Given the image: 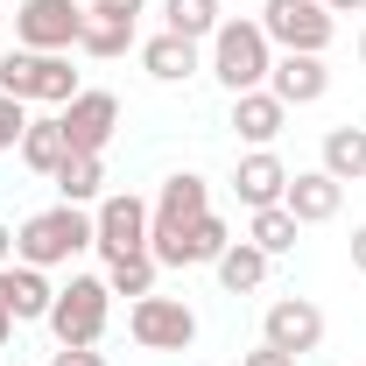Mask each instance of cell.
<instances>
[{
  "mask_svg": "<svg viewBox=\"0 0 366 366\" xmlns=\"http://www.w3.org/2000/svg\"><path fill=\"white\" fill-rule=\"evenodd\" d=\"M219 21H226V7H219V0H162V29L183 36V43H212V36H219Z\"/></svg>",
  "mask_w": 366,
  "mask_h": 366,
  "instance_id": "cell-22",
  "label": "cell"
},
{
  "mask_svg": "<svg viewBox=\"0 0 366 366\" xmlns=\"http://www.w3.org/2000/svg\"><path fill=\"white\" fill-rule=\"evenodd\" d=\"M282 204L296 212V226H324V219H338V204H345V183L324 177V169H296Z\"/></svg>",
  "mask_w": 366,
  "mask_h": 366,
  "instance_id": "cell-15",
  "label": "cell"
},
{
  "mask_svg": "<svg viewBox=\"0 0 366 366\" xmlns=\"http://www.w3.org/2000/svg\"><path fill=\"white\" fill-rule=\"evenodd\" d=\"M78 49H85V56H127V49H134V14H113L106 0H85Z\"/></svg>",
  "mask_w": 366,
  "mask_h": 366,
  "instance_id": "cell-16",
  "label": "cell"
},
{
  "mask_svg": "<svg viewBox=\"0 0 366 366\" xmlns=\"http://www.w3.org/2000/svg\"><path fill=\"white\" fill-rule=\"evenodd\" d=\"M14 261V226H0V268Z\"/></svg>",
  "mask_w": 366,
  "mask_h": 366,
  "instance_id": "cell-30",
  "label": "cell"
},
{
  "mask_svg": "<svg viewBox=\"0 0 366 366\" xmlns=\"http://www.w3.org/2000/svg\"><path fill=\"white\" fill-rule=\"evenodd\" d=\"M106 289L113 296H155V254H127V261H106Z\"/></svg>",
  "mask_w": 366,
  "mask_h": 366,
  "instance_id": "cell-25",
  "label": "cell"
},
{
  "mask_svg": "<svg viewBox=\"0 0 366 366\" xmlns=\"http://www.w3.org/2000/svg\"><path fill=\"white\" fill-rule=\"evenodd\" d=\"M148 219H155L148 197H134V190H106V197L92 204V247H99L106 261L148 254Z\"/></svg>",
  "mask_w": 366,
  "mask_h": 366,
  "instance_id": "cell-5",
  "label": "cell"
},
{
  "mask_svg": "<svg viewBox=\"0 0 366 366\" xmlns=\"http://www.w3.org/2000/svg\"><path fill=\"white\" fill-rule=\"evenodd\" d=\"M127 331H134L141 352H190L197 345V310L183 296H141L127 310Z\"/></svg>",
  "mask_w": 366,
  "mask_h": 366,
  "instance_id": "cell-7",
  "label": "cell"
},
{
  "mask_svg": "<svg viewBox=\"0 0 366 366\" xmlns=\"http://www.w3.org/2000/svg\"><path fill=\"white\" fill-rule=\"evenodd\" d=\"M106 310H113V289H106V274H71L64 289H56V303H49V331H56V345H99L106 338Z\"/></svg>",
  "mask_w": 366,
  "mask_h": 366,
  "instance_id": "cell-4",
  "label": "cell"
},
{
  "mask_svg": "<svg viewBox=\"0 0 366 366\" xmlns=\"http://www.w3.org/2000/svg\"><path fill=\"white\" fill-rule=\"evenodd\" d=\"M239 366H296V360H289V352H274V345H254Z\"/></svg>",
  "mask_w": 366,
  "mask_h": 366,
  "instance_id": "cell-28",
  "label": "cell"
},
{
  "mask_svg": "<svg viewBox=\"0 0 366 366\" xmlns=\"http://www.w3.org/2000/svg\"><path fill=\"white\" fill-rule=\"evenodd\" d=\"M78 29H85V0H21L14 7V43L21 49H78Z\"/></svg>",
  "mask_w": 366,
  "mask_h": 366,
  "instance_id": "cell-8",
  "label": "cell"
},
{
  "mask_svg": "<svg viewBox=\"0 0 366 366\" xmlns=\"http://www.w3.org/2000/svg\"><path fill=\"white\" fill-rule=\"evenodd\" d=\"M0 92L7 99H21V106H71L78 99V71H71V56L64 49H7L0 56Z\"/></svg>",
  "mask_w": 366,
  "mask_h": 366,
  "instance_id": "cell-3",
  "label": "cell"
},
{
  "mask_svg": "<svg viewBox=\"0 0 366 366\" xmlns=\"http://www.w3.org/2000/svg\"><path fill=\"white\" fill-rule=\"evenodd\" d=\"M49 303H56V289H49L43 268H21V261H7V268H0V310H7L14 324H43Z\"/></svg>",
  "mask_w": 366,
  "mask_h": 366,
  "instance_id": "cell-13",
  "label": "cell"
},
{
  "mask_svg": "<svg viewBox=\"0 0 366 366\" xmlns=\"http://www.w3.org/2000/svg\"><path fill=\"white\" fill-rule=\"evenodd\" d=\"M296 232H303V226H296V212H289V204H261V212L247 219V239H254L268 261H282V254L296 247Z\"/></svg>",
  "mask_w": 366,
  "mask_h": 366,
  "instance_id": "cell-24",
  "label": "cell"
},
{
  "mask_svg": "<svg viewBox=\"0 0 366 366\" xmlns=\"http://www.w3.org/2000/svg\"><path fill=\"white\" fill-rule=\"evenodd\" d=\"M282 127H289V106H282L268 85L261 92H232V134L247 141V148H274Z\"/></svg>",
  "mask_w": 366,
  "mask_h": 366,
  "instance_id": "cell-14",
  "label": "cell"
},
{
  "mask_svg": "<svg viewBox=\"0 0 366 366\" xmlns=\"http://www.w3.org/2000/svg\"><path fill=\"white\" fill-rule=\"evenodd\" d=\"M268 92L282 106H317L324 92H331V71H324V56H310V49H274Z\"/></svg>",
  "mask_w": 366,
  "mask_h": 366,
  "instance_id": "cell-11",
  "label": "cell"
},
{
  "mask_svg": "<svg viewBox=\"0 0 366 366\" xmlns=\"http://www.w3.org/2000/svg\"><path fill=\"white\" fill-rule=\"evenodd\" d=\"M226 247H232V226L219 219V212H204L197 226H183V239L169 247V261H162V268H212Z\"/></svg>",
  "mask_w": 366,
  "mask_h": 366,
  "instance_id": "cell-17",
  "label": "cell"
},
{
  "mask_svg": "<svg viewBox=\"0 0 366 366\" xmlns=\"http://www.w3.org/2000/svg\"><path fill=\"white\" fill-rule=\"evenodd\" d=\"M261 345L289 352V360L317 352V345H324V310L310 303V296H274L268 317H261Z\"/></svg>",
  "mask_w": 366,
  "mask_h": 366,
  "instance_id": "cell-10",
  "label": "cell"
},
{
  "mask_svg": "<svg viewBox=\"0 0 366 366\" xmlns=\"http://www.w3.org/2000/svg\"><path fill=\"white\" fill-rule=\"evenodd\" d=\"M7 345H14V317L0 310V352H7Z\"/></svg>",
  "mask_w": 366,
  "mask_h": 366,
  "instance_id": "cell-33",
  "label": "cell"
},
{
  "mask_svg": "<svg viewBox=\"0 0 366 366\" xmlns=\"http://www.w3.org/2000/svg\"><path fill=\"white\" fill-rule=\"evenodd\" d=\"M232 197H239L247 212H261V204H282V197H289V169H282V155H274V148H254V155H239V169H232Z\"/></svg>",
  "mask_w": 366,
  "mask_h": 366,
  "instance_id": "cell-12",
  "label": "cell"
},
{
  "mask_svg": "<svg viewBox=\"0 0 366 366\" xmlns=\"http://www.w3.org/2000/svg\"><path fill=\"white\" fill-rule=\"evenodd\" d=\"M212 78L226 92H261L268 85V71H274V43H268V29L261 21H247V14H226L219 21V36H212Z\"/></svg>",
  "mask_w": 366,
  "mask_h": 366,
  "instance_id": "cell-2",
  "label": "cell"
},
{
  "mask_svg": "<svg viewBox=\"0 0 366 366\" xmlns=\"http://www.w3.org/2000/svg\"><path fill=\"white\" fill-rule=\"evenodd\" d=\"M56 120H64L71 155H106V141L120 134V99H113V92H99V85H85L71 106H56Z\"/></svg>",
  "mask_w": 366,
  "mask_h": 366,
  "instance_id": "cell-9",
  "label": "cell"
},
{
  "mask_svg": "<svg viewBox=\"0 0 366 366\" xmlns=\"http://www.w3.org/2000/svg\"><path fill=\"white\" fill-rule=\"evenodd\" d=\"M141 71L155 78V85H183V78H197V43H183V36H148L141 43Z\"/></svg>",
  "mask_w": 366,
  "mask_h": 366,
  "instance_id": "cell-18",
  "label": "cell"
},
{
  "mask_svg": "<svg viewBox=\"0 0 366 366\" xmlns=\"http://www.w3.org/2000/svg\"><path fill=\"white\" fill-rule=\"evenodd\" d=\"M21 162L36 169V177H56L64 162H71V141H64V120L49 113V120H29V134H21Z\"/></svg>",
  "mask_w": 366,
  "mask_h": 366,
  "instance_id": "cell-21",
  "label": "cell"
},
{
  "mask_svg": "<svg viewBox=\"0 0 366 366\" xmlns=\"http://www.w3.org/2000/svg\"><path fill=\"white\" fill-rule=\"evenodd\" d=\"M106 7H113V14H141L148 0H106Z\"/></svg>",
  "mask_w": 366,
  "mask_h": 366,
  "instance_id": "cell-32",
  "label": "cell"
},
{
  "mask_svg": "<svg viewBox=\"0 0 366 366\" xmlns=\"http://www.w3.org/2000/svg\"><path fill=\"white\" fill-rule=\"evenodd\" d=\"M212 268H219V289H226V296H254V289L268 282V254H261L254 239H232Z\"/></svg>",
  "mask_w": 366,
  "mask_h": 366,
  "instance_id": "cell-19",
  "label": "cell"
},
{
  "mask_svg": "<svg viewBox=\"0 0 366 366\" xmlns=\"http://www.w3.org/2000/svg\"><path fill=\"white\" fill-rule=\"evenodd\" d=\"M317 169H324V177H338V183H360L366 177V127H331Z\"/></svg>",
  "mask_w": 366,
  "mask_h": 366,
  "instance_id": "cell-23",
  "label": "cell"
},
{
  "mask_svg": "<svg viewBox=\"0 0 366 366\" xmlns=\"http://www.w3.org/2000/svg\"><path fill=\"white\" fill-rule=\"evenodd\" d=\"M49 366H106V352H99V345H56Z\"/></svg>",
  "mask_w": 366,
  "mask_h": 366,
  "instance_id": "cell-27",
  "label": "cell"
},
{
  "mask_svg": "<svg viewBox=\"0 0 366 366\" xmlns=\"http://www.w3.org/2000/svg\"><path fill=\"white\" fill-rule=\"evenodd\" d=\"M352 268L366 274V226H352Z\"/></svg>",
  "mask_w": 366,
  "mask_h": 366,
  "instance_id": "cell-29",
  "label": "cell"
},
{
  "mask_svg": "<svg viewBox=\"0 0 366 366\" xmlns=\"http://www.w3.org/2000/svg\"><path fill=\"white\" fill-rule=\"evenodd\" d=\"M360 64H366V29H360Z\"/></svg>",
  "mask_w": 366,
  "mask_h": 366,
  "instance_id": "cell-34",
  "label": "cell"
},
{
  "mask_svg": "<svg viewBox=\"0 0 366 366\" xmlns=\"http://www.w3.org/2000/svg\"><path fill=\"white\" fill-rule=\"evenodd\" d=\"M21 134H29V106L0 92V155H7V148H21Z\"/></svg>",
  "mask_w": 366,
  "mask_h": 366,
  "instance_id": "cell-26",
  "label": "cell"
},
{
  "mask_svg": "<svg viewBox=\"0 0 366 366\" xmlns=\"http://www.w3.org/2000/svg\"><path fill=\"white\" fill-rule=\"evenodd\" d=\"M324 7H331V14H360L366 0H324Z\"/></svg>",
  "mask_w": 366,
  "mask_h": 366,
  "instance_id": "cell-31",
  "label": "cell"
},
{
  "mask_svg": "<svg viewBox=\"0 0 366 366\" xmlns=\"http://www.w3.org/2000/svg\"><path fill=\"white\" fill-rule=\"evenodd\" d=\"M92 247V212L85 204H49V212H36V219H21L14 226V261L21 268H71L78 254Z\"/></svg>",
  "mask_w": 366,
  "mask_h": 366,
  "instance_id": "cell-1",
  "label": "cell"
},
{
  "mask_svg": "<svg viewBox=\"0 0 366 366\" xmlns=\"http://www.w3.org/2000/svg\"><path fill=\"white\" fill-rule=\"evenodd\" d=\"M56 204H99V197H106V155H71V162H64V169H56Z\"/></svg>",
  "mask_w": 366,
  "mask_h": 366,
  "instance_id": "cell-20",
  "label": "cell"
},
{
  "mask_svg": "<svg viewBox=\"0 0 366 366\" xmlns=\"http://www.w3.org/2000/svg\"><path fill=\"white\" fill-rule=\"evenodd\" d=\"M254 21L268 29L274 49H310V56H324V43L338 36V14L324 0H261Z\"/></svg>",
  "mask_w": 366,
  "mask_h": 366,
  "instance_id": "cell-6",
  "label": "cell"
}]
</instances>
